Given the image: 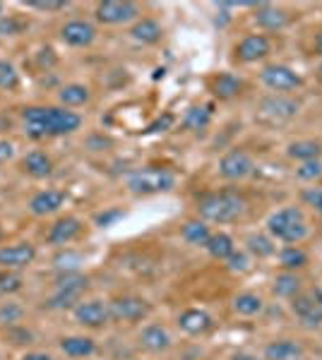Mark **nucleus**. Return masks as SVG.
Listing matches in <instances>:
<instances>
[{
	"label": "nucleus",
	"mask_w": 322,
	"mask_h": 360,
	"mask_svg": "<svg viewBox=\"0 0 322 360\" xmlns=\"http://www.w3.org/2000/svg\"><path fill=\"white\" fill-rule=\"evenodd\" d=\"M89 286V278L78 274V271H66L61 278L56 281V291H75V293H85Z\"/></svg>",
	"instance_id": "c756f323"
},
{
	"label": "nucleus",
	"mask_w": 322,
	"mask_h": 360,
	"mask_svg": "<svg viewBox=\"0 0 322 360\" xmlns=\"http://www.w3.org/2000/svg\"><path fill=\"white\" fill-rule=\"evenodd\" d=\"M291 310L306 327H320L322 324V305L315 295H296L291 298Z\"/></svg>",
	"instance_id": "4468645a"
},
{
	"label": "nucleus",
	"mask_w": 322,
	"mask_h": 360,
	"mask_svg": "<svg viewBox=\"0 0 322 360\" xmlns=\"http://www.w3.org/2000/svg\"><path fill=\"white\" fill-rule=\"evenodd\" d=\"M54 262H56V266H58V269L73 271L75 266L70 264V262H75V264H78V262H80V255H70V252H66V255H58V257L54 259Z\"/></svg>",
	"instance_id": "c03bdc74"
},
{
	"label": "nucleus",
	"mask_w": 322,
	"mask_h": 360,
	"mask_svg": "<svg viewBox=\"0 0 322 360\" xmlns=\"http://www.w3.org/2000/svg\"><path fill=\"white\" fill-rule=\"evenodd\" d=\"M296 113H298V103L294 101V98H289V96H284V94L262 98L260 111H257L260 120H265V123H272V125L286 123V120H291Z\"/></svg>",
	"instance_id": "39448f33"
},
{
	"label": "nucleus",
	"mask_w": 322,
	"mask_h": 360,
	"mask_svg": "<svg viewBox=\"0 0 322 360\" xmlns=\"http://www.w3.org/2000/svg\"><path fill=\"white\" fill-rule=\"evenodd\" d=\"M22 276L17 271L8 269V271H0V293H17L22 288Z\"/></svg>",
	"instance_id": "58836bf2"
},
{
	"label": "nucleus",
	"mask_w": 322,
	"mask_h": 360,
	"mask_svg": "<svg viewBox=\"0 0 322 360\" xmlns=\"http://www.w3.org/2000/svg\"><path fill=\"white\" fill-rule=\"evenodd\" d=\"M161 34L163 29L156 20H151V17H144V20L135 22V27L130 29V37L135 39V41L140 44H159L161 41Z\"/></svg>",
	"instance_id": "4be33fe9"
},
{
	"label": "nucleus",
	"mask_w": 322,
	"mask_h": 360,
	"mask_svg": "<svg viewBox=\"0 0 322 360\" xmlns=\"http://www.w3.org/2000/svg\"><path fill=\"white\" fill-rule=\"evenodd\" d=\"M265 358L267 360H301L303 346L291 339L272 341V344H267V348H265Z\"/></svg>",
	"instance_id": "aec40b11"
},
{
	"label": "nucleus",
	"mask_w": 322,
	"mask_h": 360,
	"mask_svg": "<svg viewBox=\"0 0 322 360\" xmlns=\"http://www.w3.org/2000/svg\"><path fill=\"white\" fill-rule=\"evenodd\" d=\"M274 293H277L279 298H296V295H301V278L296 274H291V271L279 274L274 278Z\"/></svg>",
	"instance_id": "bb28decb"
},
{
	"label": "nucleus",
	"mask_w": 322,
	"mask_h": 360,
	"mask_svg": "<svg viewBox=\"0 0 322 360\" xmlns=\"http://www.w3.org/2000/svg\"><path fill=\"white\" fill-rule=\"evenodd\" d=\"M267 231L277 240L296 245V243H301L308 236V221L298 207H284L267 219Z\"/></svg>",
	"instance_id": "7ed1b4c3"
},
{
	"label": "nucleus",
	"mask_w": 322,
	"mask_h": 360,
	"mask_svg": "<svg viewBox=\"0 0 322 360\" xmlns=\"http://www.w3.org/2000/svg\"><path fill=\"white\" fill-rule=\"evenodd\" d=\"M80 231H82V221H80V219H75V217L58 219V221L51 226L46 240H49L51 245H66V243L75 240V238L80 236Z\"/></svg>",
	"instance_id": "2eb2a0df"
},
{
	"label": "nucleus",
	"mask_w": 322,
	"mask_h": 360,
	"mask_svg": "<svg viewBox=\"0 0 322 360\" xmlns=\"http://www.w3.org/2000/svg\"><path fill=\"white\" fill-rule=\"evenodd\" d=\"M301 197H303V202H306L308 207H313L315 212L322 214V190H320V188H308V190H303Z\"/></svg>",
	"instance_id": "79ce46f5"
},
{
	"label": "nucleus",
	"mask_w": 322,
	"mask_h": 360,
	"mask_svg": "<svg viewBox=\"0 0 322 360\" xmlns=\"http://www.w3.org/2000/svg\"><path fill=\"white\" fill-rule=\"evenodd\" d=\"M279 259H282V264L286 269H301V266L308 264V255L296 245L284 248L282 252H279Z\"/></svg>",
	"instance_id": "473e14b6"
},
{
	"label": "nucleus",
	"mask_w": 322,
	"mask_h": 360,
	"mask_svg": "<svg viewBox=\"0 0 322 360\" xmlns=\"http://www.w3.org/2000/svg\"><path fill=\"white\" fill-rule=\"evenodd\" d=\"M128 190L135 195H154V193H166L175 185V176L168 168L159 166H147L137 168V171L128 173L125 178Z\"/></svg>",
	"instance_id": "20e7f679"
},
{
	"label": "nucleus",
	"mask_w": 322,
	"mask_h": 360,
	"mask_svg": "<svg viewBox=\"0 0 322 360\" xmlns=\"http://www.w3.org/2000/svg\"><path fill=\"white\" fill-rule=\"evenodd\" d=\"M315 300H318V303L322 305V291H318V293H315Z\"/></svg>",
	"instance_id": "603ef678"
},
{
	"label": "nucleus",
	"mask_w": 322,
	"mask_h": 360,
	"mask_svg": "<svg viewBox=\"0 0 322 360\" xmlns=\"http://www.w3.org/2000/svg\"><path fill=\"white\" fill-rule=\"evenodd\" d=\"M61 39L73 49H85V46L94 44L97 27L85 20H70L61 27Z\"/></svg>",
	"instance_id": "9d476101"
},
{
	"label": "nucleus",
	"mask_w": 322,
	"mask_h": 360,
	"mask_svg": "<svg viewBox=\"0 0 322 360\" xmlns=\"http://www.w3.org/2000/svg\"><path fill=\"white\" fill-rule=\"evenodd\" d=\"M183 238L190 243V245L207 248V243H209V238H212V233H209V229L202 221H188V224L183 226Z\"/></svg>",
	"instance_id": "7c9ffc66"
},
{
	"label": "nucleus",
	"mask_w": 322,
	"mask_h": 360,
	"mask_svg": "<svg viewBox=\"0 0 322 360\" xmlns=\"http://www.w3.org/2000/svg\"><path fill=\"white\" fill-rule=\"evenodd\" d=\"M318 72H320V77H322V63H320V68H318Z\"/></svg>",
	"instance_id": "5fc2aeb1"
},
{
	"label": "nucleus",
	"mask_w": 322,
	"mask_h": 360,
	"mask_svg": "<svg viewBox=\"0 0 322 360\" xmlns=\"http://www.w3.org/2000/svg\"><path fill=\"white\" fill-rule=\"evenodd\" d=\"M212 324H214L212 317H209L204 310H197V307H190V310L180 312V317H178V327L183 329L185 334H192V336L209 332Z\"/></svg>",
	"instance_id": "f3484780"
},
{
	"label": "nucleus",
	"mask_w": 322,
	"mask_h": 360,
	"mask_svg": "<svg viewBox=\"0 0 322 360\" xmlns=\"http://www.w3.org/2000/svg\"><path fill=\"white\" fill-rule=\"evenodd\" d=\"M173 125V115L171 113H166L163 115V118H159V120H154V123H151L147 130L144 132H159V130H168V127Z\"/></svg>",
	"instance_id": "49530a36"
},
{
	"label": "nucleus",
	"mask_w": 322,
	"mask_h": 360,
	"mask_svg": "<svg viewBox=\"0 0 322 360\" xmlns=\"http://www.w3.org/2000/svg\"><path fill=\"white\" fill-rule=\"evenodd\" d=\"M228 269H231V271H245V269H248V257H245L243 252H233L231 257H228Z\"/></svg>",
	"instance_id": "a18cd8bd"
},
{
	"label": "nucleus",
	"mask_w": 322,
	"mask_h": 360,
	"mask_svg": "<svg viewBox=\"0 0 322 360\" xmlns=\"http://www.w3.org/2000/svg\"><path fill=\"white\" fill-rule=\"evenodd\" d=\"M140 344L151 353H161L171 346V334H168L161 324H149V327H144L142 334H140Z\"/></svg>",
	"instance_id": "6ab92c4d"
},
{
	"label": "nucleus",
	"mask_w": 322,
	"mask_h": 360,
	"mask_svg": "<svg viewBox=\"0 0 322 360\" xmlns=\"http://www.w3.org/2000/svg\"><path fill=\"white\" fill-rule=\"evenodd\" d=\"M286 156L289 159H296V161H313V159H320L322 156V144L315 142V139H298V142H291L286 147Z\"/></svg>",
	"instance_id": "b1692460"
},
{
	"label": "nucleus",
	"mask_w": 322,
	"mask_h": 360,
	"mask_svg": "<svg viewBox=\"0 0 322 360\" xmlns=\"http://www.w3.org/2000/svg\"><path fill=\"white\" fill-rule=\"evenodd\" d=\"M94 15L101 25H125L140 15V8L130 0H104L97 5Z\"/></svg>",
	"instance_id": "423d86ee"
},
{
	"label": "nucleus",
	"mask_w": 322,
	"mask_h": 360,
	"mask_svg": "<svg viewBox=\"0 0 322 360\" xmlns=\"http://www.w3.org/2000/svg\"><path fill=\"white\" fill-rule=\"evenodd\" d=\"M75 319L82 324V327L89 329H99L109 322V305H104L101 300H85V303L75 305Z\"/></svg>",
	"instance_id": "9b49d317"
},
{
	"label": "nucleus",
	"mask_w": 322,
	"mask_h": 360,
	"mask_svg": "<svg viewBox=\"0 0 322 360\" xmlns=\"http://www.w3.org/2000/svg\"><path fill=\"white\" fill-rule=\"evenodd\" d=\"M255 22L262 29H267V32H277V29H284L289 25V15L282 8H277V5L260 3L255 8Z\"/></svg>",
	"instance_id": "dca6fc26"
},
{
	"label": "nucleus",
	"mask_w": 322,
	"mask_h": 360,
	"mask_svg": "<svg viewBox=\"0 0 322 360\" xmlns=\"http://www.w3.org/2000/svg\"><path fill=\"white\" fill-rule=\"evenodd\" d=\"M207 250H209V255H212L214 259H228L233 252H236L231 236H226V233H214L212 238H209Z\"/></svg>",
	"instance_id": "c85d7f7f"
},
{
	"label": "nucleus",
	"mask_w": 322,
	"mask_h": 360,
	"mask_svg": "<svg viewBox=\"0 0 322 360\" xmlns=\"http://www.w3.org/2000/svg\"><path fill=\"white\" fill-rule=\"evenodd\" d=\"M22 317H25L22 305H17V303L0 305V324H5V327H15L17 322H22Z\"/></svg>",
	"instance_id": "4c0bfd02"
},
{
	"label": "nucleus",
	"mask_w": 322,
	"mask_h": 360,
	"mask_svg": "<svg viewBox=\"0 0 322 360\" xmlns=\"http://www.w3.org/2000/svg\"><path fill=\"white\" fill-rule=\"evenodd\" d=\"M80 295L82 293H75V291H56L46 305L54 307V310H66V307H75L80 303Z\"/></svg>",
	"instance_id": "e433bc0d"
},
{
	"label": "nucleus",
	"mask_w": 322,
	"mask_h": 360,
	"mask_svg": "<svg viewBox=\"0 0 322 360\" xmlns=\"http://www.w3.org/2000/svg\"><path fill=\"white\" fill-rule=\"evenodd\" d=\"M37 257V248L32 243H17V245H8L0 248V264L5 269H22V266H29Z\"/></svg>",
	"instance_id": "f8f14e48"
},
{
	"label": "nucleus",
	"mask_w": 322,
	"mask_h": 360,
	"mask_svg": "<svg viewBox=\"0 0 322 360\" xmlns=\"http://www.w3.org/2000/svg\"><path fill=\"white\" fill-rule=\"evenodd\" d=\"M245 243H248V250H250V252L257 255V257H272L274 250H277V248H274V243L269 240V238L260 236V233H257V236H250Z\"/></svg>",
	"instance_id": "c9c22d12"
},
{
	"label": "nucleus",
	"mask_w": 322,
	"mask_h": 360,
	"mask_svg": "<svg viewBox=\"0 0 322 360\" xmlns=\"http://www.w3.org/2000/svg\"><path fill=\"white\" fill-rule=\"evenodd\" d=\"M22 120H25V132L32 139L73 135L82 125V115L61 106H27L22 111Z\"/></svg>",
	"instance_id": "f257e3e1"
},
{
	"label": "nucleus",
	"mask_w": 322,
	"mask_h": 360,
	"mask_svg": "<svg viewBox=\"0 0 322 360\" xmlns=\"http://www.w3.org/2000/svg\"><path fill=\"white\" fill-rule=\"evenodd\" d=\"M22 360H54V358H51L49 353H27Z\"/></svg>",
	"instance_id": "09e8293b"
},
{
	"label": "nucleus",
	"mask_w": 322,
	"mask_h": 360,
	"mask_svg": "<svg viewBox=\"0 0 322 360\" xmlns=\"http://www.w3.org/2000/svg\"><path fill=\"white\" fill-rule=\"evenodd\" d=\"M253 171H255L253 156L248 152H243V149H231V152H226L219 161V173H221V178H226V180H243V178L253 176Z\"/></svg>",
	"instance_id": "1a4fd4ad"
},
{
	"label": "nucleus",
	"mask_w": 322,
	"mask_h": 360,
	"mask_svg": "<svg viewBox=\"0 0 322 360\" xmlns=\"http://www.w3.org/2000/svg\"><path fill=\"white\" fill-rule=\"evenodd\" d=\"M315 51H318V56H322V29L318 32V37H315Z\"/></svg>",
	"instance_id": "3c124183"
},
{
	"label": "nucleus",
	"mask_w": 322,
	"mask_h": 360,
	"mask_svg": "<svg viewBox=\"0 0 322 360\" xmlns=\"http://www.w3.org/2000/svg\"><path fill=\"white\" fill-rule=\"evenodd\" d=\"M269 51H272V44H269L267 37H262V34H250V37H245L243 41L236 46V58L243 63H257V60H262V58H267Z\"/></svg>",
	"instance_id": "ddd939ff"
},
{
	"label": "nucleus",
	"mask_w": 322,
	"mask_h": 360,
	"mask_svg": "<svg viewBox=\"0 0 322 360\" xmlns=\"http://www.w3.org/2000/svg\"><path fill=\"white\" fill-rule=\"evenodd\" d=\"M120 219H123V209H109V212L97 214V226L109 229V226H113L116 221H120Z\"/></svg>",
	"instance_id": "37998d69"
},
{
	"label": "nucleus",
	"mask_w": 322,
	"mask_h": 360,
	"mask_svg": "<svg viewBox=\"0 0 322 360\" xmlns=\"http://www.w3.org/2000/svg\"><path fill=\"white\" fill-rule=\"evenodd\" d=\"M149 303L135 295H123V298H113L109 303V315L116 322H137L149 315Z\"/></svg>",
	"instance_id": "0eeeda50"
},
{
	"label": "nucleus",
	"mask_w": 322,
	"mask_h": 360,
	"mask_svg": "<svg viewBox=\"0 0 322 360\" xmlns=\"http://www.w3.org/2000/svg\"><path fill=\"white\" fill-rule=\"evenodd\" d=\"M3 17H5V5L0 3V20H3Z\"/></svg>",
	"instance_id": "864d4df0"
},
{
	"label": "nucleus",
	"mask_w": 322,
	"mask_h": 360,
	"mask_svg": "<svg viewBox=\"0 0 322 360\" xmlns=\"http://www.w3.org/2000/svg\"><path fill=\"white\" fill-rule=\"evenodd\" d=\"M320 176H322V161L320 159L303 161V164L296 168V178L298 180H315Z\"/></svg>",
	"instance_id": "ea45409f"
},
{
	"label": "nucleus",
	"mask_w": 322,
	"mask_h": 360,
	"mask_svg": "<svg viewBox=\"0 0 322 360\" xmlns=\"http://www.w3.org/2000/svg\"><path fill=\"white\" fill-rule=\"evenodd\" d=\"M13 156H15V147L10 142H5V139H0V164L13 159Z\"/></svg>",
	"instance_id": "de8ad7c7"
},
{
	"label": "nucleus",
	"mask_w": 322,
	"mask_h": 360,
	"mask_svg": "<svg viewBox=\"0 0 322 360\" xmlns=\"http://www.w3.org/2000/svg\"><path fill=\"white\" fill-rule=\"evenodd\" d=\"M209 118H212V106H195L185 113L183 125L188 127V130H202V127H207Z\"/></svg>",
	"instance_id": "2f4dec72"
},
{
	"label": "nucleus",
	"mask_w": 322,
	"mask_h": 360,
	"mask_svg": "<svg viewBox=\"0 0 322 360\" xmlns=\"http://www.w3.org/2000/svg\"><path fill=\"white\" fill-rule=\"evenodd\" d=\"M233 360H260V358L250 356V353H236V356H233Z\"/></svg>",
	"instance_id": "8fccbe9b"
},
{
	"label": "nucleus",
	"mask_w": 322,
	"mask_h": 360,
	"mask_svg": "<svg viewBox=\"0 0 322 360\" xmlns=\"http://www.w3.org/2000/svg\"><path fill=\"white\" fill-rule=\"evenodd\" d=\"M0 238H3V231H0Z\"/></svg>",
	"instance_id": "6e6d98bb"
},
{
	"label": "nucleus",
	"mask_w": 322,
	"mask_h": 360,
	"mask_svg": "<svg viewBox=\"0 0 322 360\" xmlns=\"http://www.w3.org/2000/svg\"><path fill=\"white\" fill-rule=\"evenodd\" d=\"M61 351L70 358H89L97 351V344L89 336H68L61 341Z\"/></svg>",
	"instance_id": "393cba45"
},
{
	"label": "nucleus",
	"mask_w": 322,
	"mask_h": 360,
	"mask_svg": "<svg viewBox=\"0 0 322 360\" xmlns=\"http://www.w3.org/2000/svg\"><path fill=\"white\" fill-rule=\"evenodd\" d=\"M212 91H214L216 98H224L226 101V98H233V96L241 94L243 79L236 77V75H231V72H221L212 79Z\"/></svg>",
	"instance_id": "5701e85b"
},
{
	"label": "nucleus",
	"mask_w": 322,
	"mask_h": 360,
	"mask_svg": "<svg viewBox=\"0 0 322 360\" xmlns=\"http://www.w3.org/2000/svg\"><path fill=\"white\" fill-rule=\"evenodd\" d=\"M63 202H66V195H63L61 190H41V193L32 197L29 209H32V214H37V217H46V214L58 212V209L63 207Z\"/></svg>",
	"instance_id": "a211bd4d"
},
{
	"label": "nucleus",
	"mask_w": 322,
	"mask_h": 360,
	"mask_svg": "<svg viewBox=\"0 0 322 360\" xmlns=\"http://www.w3.org/2000/svg\"><path fill=\"white\" fill-rule=\"evenodd\" d=\"M22 166H25V171L32 178H46V176H51V171H54V161H51V156L46 152H41V149L29 152L25 159H22Z\"/></svg>",
	"instance_id": "412c9836"
},
{
	"label": "nucleus",
	"mask_w": 322,
	"mask_h": 360,
	"mask_svg": "<svg viewBox=\"0 0 322 360\" xmlns=\"http://www.w3.org/2000/svg\"><path fill=\"white\" fill-rule=\"evenodd\" d=\"M245 200L236 190H219V193H204L197 197V214L214 224H231L245 214Z\"/></svg>",
	"instance_id": "f03ea898"
},
{
	"label": "nucleus",
	"mask_w": 322,
	"mask_h": 360,
	"mask_svg": "<svg viewBox=\"0 0 322 360\" xmlns=\"http://www.w3.org/2000/svg\"><path fill=\"white\" fill-rule=\"evenodd\" d=\"M262 307H265V303H262V298L255 293H241L233 298V310H236L238 315L253 317L257 312H262Z\"/></svg>",
	"instance_id": "cd10ccee"
},
{
	"label": "nucleus",
	"mask_w": 322,
	"mask_h": 360,
	"mask_svg": "<svg viewBox=\"0 0 322 360\" xmlns=\"http://www.w3.org/2000/svg\"><path fill=\"white\" fill-rule=\"evenodd\" d=\"M260 79H262V84H265L267 89L277 91V94H284V91H294V89H298V86L303 84L301 75L294 72V70L286 68V65H267V68H262Z\"/></svg>",
	"instance_id": "6e6552de"
},
{
	"label": "nucleus",
	"mask_w": 322,
	"mask_h": 360,
	"mask_svg": "<svg viewBox=\"0 0 322 360\" xmlns=\"http://www.w3.org/2000/svg\"><path fill=\"white\" fill-rule=\"evenodd\" d=\"M20 86V72L10 60H0V89L15 91Z\"/></svg>",
	"instance_id": "72a5a7b5"
},
{
	"label": "nucleus",
	"mask_w": 322,
	"mask_h": 360,
	"mask_svg": "<svg viewBox=\"0 0 322 360\" xmlns=\"http://www.w3.org/2000/svg\"><path fill=\"white\" fill-rule=\"evenodd\" d=\"M29 27V22L25 17H17V15H5L0 20V37H17Z\"/></svg>",
	"instance_id": "f704fd0d"
},
{
	"label": "nucleus",
	"mask_w": 322,
	"mask_h": 360,
	"mask_svg": "<svg viewBox=\"0 0 322 360\" xmlns=\"http://www.w3.org/2000/svg\"><path fill=\"white\" fill-rule=\"evenodd\" d=\"M27 8L41 10V13H58V10H66L68 3H63V0H32V3H27Z\"/></svg>",
	"instance_id": "a19ab883"
},
{
	"label": "nucleus",
	"mask_w": 322,
	"mask_h": 360,
	"mask_svg": "<svg viewBox=\"0 0 322 360\" xmlns=\"http://www.w3.org/2000/svg\"><path fill=\"white\" fill-rule=\"evenodd\" d=\"M89 98L92 94L85 84H66L58 91V101H61L63 106H85Z\"/></svg>",
	"instance_id": "a878e982"
}]
</instances>
